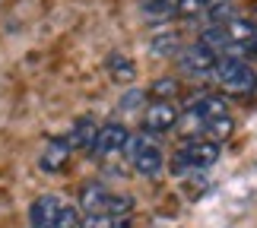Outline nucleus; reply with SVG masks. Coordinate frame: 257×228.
Returning <instances> with one entry per match:
<instances>
[{
    "label": "nucleus",
    "mask_w": 257,
    "mask_h": 228,
    "mask_svg": "<svg viewBox=\"0 0 257 228\" xmlns=\"http://www.w3.org/2000/svg\"><path fill=\"white\" fill-rule=\"evenodd\" d=\"M219 152H222V146L213 143V140H187L181 149L172 155L169 171L178 174V177H187L194 171H206L210 165L219 162Z\"/></svg>",
    "instance_id": "obj_1"
},
{
    "label": "nucleus",
    "mask_w": 257,
    "mask_h": 228,
    "mask_svg": "<svg viewBox=\"0 0 257 228\" xmlns=\"http://www.w3.org/2000/svg\"><path fill=\"white\" fill-rule=\"evenodd\" d=\"M213 76L229 95H251L257 89V73L244 57H216Z\"/></svg>",
    "instance_id": "obj_2"
},
{
    "label": "nucleus",
    "mask_w": 257,
    "mask_h": 228,
    "mask_svg": "<svg viewBox=\"0 0 257 228\" xmlns=\"http://www.w3.org/2000/svg\"><path fill=\"white\" fill-rule=\"evenodd\" d=\"M124 152L127 158H131V165H134V171L137 174H143V177H156V174H162V168H165V155L162 149L156 146L150 136H131L124 146Z\"/></svg>",
    "instance_id": "obj_3"
},
{
    "label": "nucleus",
    "mask_w": 257,
    "mask_h": 228,
    "mask_svg": "<svg viewBox=\"0 0 257 228\" xmlns=\"http://www.w3.org/2000/svg\"><path fill=\"white\" fill-rule=\"evenodd\" d=\"M175 61H178V67H181L184 73L203 76V73H210L213 67H216V54H213L206 45L191 42V45H181V51L175 54Z\"/></svg>",
    "instance_id": "obj_4"
},
{
    "label": "nucleus",
    "mask_w": 257,
    "mask_h": 228,
    "mask_svg": "<svg viewBox=\"0 0 257 228\" xmlns=\"http://www.w3.org/2000/svg\"><path fill=\"white\" fill-rule=\"evenodd\" d=\"M178 108L172 105V102H150L143 108V130L146 133H169V130H175V124H178Z\"/></svg>",
    "instance_id": "obj_5"
},
{
    "label": "nucleus",
    "mask_w": 257,
    "mask_h": 228,
    "mask_svg": "<svg viewBox=\"0 0 257 228\" xmlns=\"http://www.w3.org/2000/svg\"><path fill=\"white\" fill-rule=\"evenodd\" d=\"M127 140H131V133H127L124 124H105V127H98V136H95V143H92V152L98 158H114V155L124 152Z\"/></svg>",
    "instance_id": "obj_6"
},
{
    "label": "nucleus",
    "mask_w": 257,
    "mask_h": 228,
    "mask_svg": "<svg viewBox=\"0 0 257 228\" xmlns=\"http://www.w3.org/2000/svg\"><path fill=\"white\" fill-rule=\"evenodd\" d=\"M70 152H73V146L67 143V140H48L45 149H42V155H38V168L48 171V174L64 171L67 162H70Z\"/></svg>",
    "instance_id": "obj_7"
},
{
    "label": "nucleus",
    "mask_w": 257,
    "mask_h": 228,
    "mask_svg": "<svg viewBox=\"0 0 257 228\" xmlns=\"http://www.w3.org/2000/svg\"><path fill=\"white\" fill-rule=\"evenodd\" d=\"M61 200H57L54 193H42L38 200H32L29 206V228H51L54 215L61 212Z\"/></svg>",
    "instance_id": "obj_8"
},
{
    "label": "nucleus",
    "mask_w": 257,
    "mask_h": 228,
    "mask_svg": "<svg viewBox=\"0 0 257 228\" xmlns=\"http://www.w3.org/2000/svg\"><path fill=\"white\" fill-rule=\"evenodd\" d=\"M95 136H98L95 121H92V117H80V121L70 127V136H67V143H70L73 149H89V152H92Z\"/></svg>",
    "instance_id": "obj_9"
},
{
    "label": "nucleus",
    "mask_w": 257,
    "mask_h": 228,
    "mask_svg": "<svg viewBox=\"0 0 257 228\" xmlns=\"http://www.w3.org/2000/svg\"><path fill=\"white\" fill-rule=\"evenodd\" d=\"M108 196H111L108 187H102V184H86L83 193H80L83 212H108Z\"/></svg>",
    "instance_id": "obj_10"
},
{
    "label": "nucleus",
    "mask_w": 257,
    "mask_h": 228,
    "mask_svg": "<svg viewBox=\"0 0 257 228\" xmlns=\"http://www.w3.org/2000/svg\"><path fill=\"white\" fill-rule=\"evenodd\" d=\"M191 108L203 117L206 124L216 121V117H222V114H229V108H225V102H222L219 95H200L197 102H191Z\"/></svg>",
    "instance_id": "obj_11"
},
{
    "label": "nucleus",
    "mask_w": 257,
    "mask_h": 228,
    "mask_svg": "<svg viewBox=\"0 0 257 228\" xmlns=\"http://www.w3.org/2000/svg\"><path fill=\"white\" fill-rule=\"evenodd\" d=\"M175 130L181 133V136H184V143H187L191 136H197V133H203V130H206V121H203V117L194 111L191 105H187V111H181V114H178V124H175Z\"/></svg>",
    "instance_id": "obj_12"
},
{
    "label": "nucleus",
    "mask_w": 257,
    "mask_h": 228,
    "mask_svg": "<svg viewBox=\"0 0 257 228\" xmlns=\"http://www.w3.org/2000/svg\"><path fill=\"white\" fill-rule=\"evenodd\" d=\"M108 76H111L114 83H134L137 67H134L131 57H124V54H111V57H108Z\"/></svg>",
    "instance_id": "obj_13"
},
{
    "label": "nucleus",
    "mask_w": 257,
    "mask_h": 228,
    "mask_svg": "<svg viewBox=\"0 0 257 228\" xmlns=\"http://www.w3.org/2000/svg\"><path fill=\"white\" fill-rule=\"evenodd\" d=\"M206 19H210L213 26H225L229 19L238 16V7H235V0H210V7H206Z\"/></svg>",
    "instance_id": "obj_14"
},
{
    "label": "nucleus",
    "mask_w": 257,
    "mask_h": 228,
    "mask_svg": "<svg viewBox=\"0 0 257 228\" xmlns=\"http://www.w3.org/2000/svg\"><path fill=\"white\" fill-rule=\"evenodd\" d=\"M150 51L156 57H175L178 51H181V38H178L175 32H162V35H156L150 42Z\"/></svg>",
    "instance_id": "obj_15"
},
{
    "label": "nucleus",
    "mask_w": 257,
    "mask_h": 228,
    "mask_svg": "<svg viewBox=\"0 0 257 228\" xmlns=\"http://www.w3.org/2000/svg\"><path fill=\"white\" fill-rule=\"evenodd\" d=\"M140 10H143L146 19H159V23H162V19L178 16V13H175V0H143Z\"/></svg>",
    "instance_id": "obj_16"
},
{
    "label": "nucleus",
    "mask_w": 257,
    "mask_h": 228,
    "mask_svg": "<svg viewBox=\"0 0 257 228\" xmlns=\"http://www.w3.org/2000/svg\"><path fill=\"white\" fill-rule=\"evenodd\" d=\"M232 130H235L232 117H229V114H222V117H216V121L206 124V130H203V133H210V140H213V143H225V140L232 136Z\"/></svg>",
    "instance_id": "obj_17"
},
{
    "label": "nucleus",
    "mask_w": 257,
    "mask_h": 228,
    "mask_svg": "<svg viewBox=\"0 0 257 228\" xmlns=\"http://www.w3.org/2000/svg\"><path fill=\"white\" fill-rule=\"evenodd\" d=\"M150 92L159 98V102H169V98H175L178 92H181V83H178L175 76H162V79H156V83L150 86Z\"/></svg>",
    "instance_id": "obj_18"
},
{
    "label": "nucleus",
    "mask_w": 257,
    "mask_h": 228,
    "mask_svg": "<svg viewBox=\"0 0 257 228\" xmlns=\"http://www.w3.org/2000/svg\"><path fill=\"white\" fill-rule=\"evenodd\" d=\"M80 222H83V215H80V209L76 206H61V212L54 215V222H51V228H80Z\"/></svg>",
    "instance_id": "obj_19"
},
{
    "label": "nucleus",
    "mask_w": 257,
    "mask_h": 228,
    "mask_svg": "<svg viewBox=\"0 0 257 228\" xmlns=\"http://www.w3.org/2000/svg\"><path fill=\"white\" fill-rule=\"evenodd\" d=\"M80 228H117V215H108V212H86Z\"/></svg>",
    "instance_id": "obj_20"
},
{
    "label": "nucleus",
    "mask_w": 257,
    "mask_h": 228,
    "mask_svg": "<svg viewBox=\"0 0 257 228\" xmlns=\"http://www.w3.org/2000/svg\"><path fill=\"white\" fill-rule=\"evenodd\" d=\"M210 0H175V13L178 16H203Z\"/></svg>",
    "instance_id": "obj_21"
},
{
    "label": "nucleus",
    "mask_w": 257,
    "mask_h": 228,
    "mask_svg": "<svg viewBox=\"0 0 257 228\" xmlns=\"http://www.w3.org/2000/svg\"><path fill=\"white\" fill-rule=\"evenodd\" d=\"M143 98H146L143 92H137V89H131V92H127V95L121 98V108H140V105H143Z\"/></svg>",
    "instance_id": "obj_22"
},
{
    "label": "nucleus",
    "mask_w": 257,
    "mask_h": 228,
    "mask_svg": "<svg viewBox=\"0 0 257 228\" xmlns=\"http://www.w3.org/2000/svg\"><path fill=\"white\" fill-rule=\"evenodd\" d=\"M254 16H257V10H254Z\"/></svg>",
    "instance_id": "obj_23"
}]
</instances>
